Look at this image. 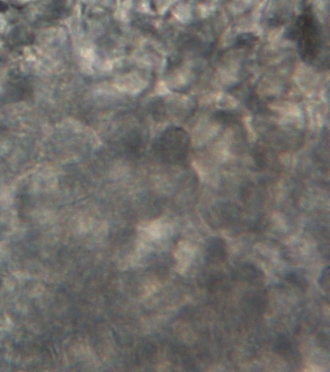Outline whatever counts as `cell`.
I'll return each mask as SVG.
<instances>
[{
	"label": "cell",
	"mask_w": 330,
	"mask_h": 372,
	"mask_svg": "<svg viewBox=\"0 0 330 372\" xmlns=\"http://www.w3.org/2000/svg\"><path fill=\"white\" fill-rule=\"evenodd\" d=\"M287 280L290 283H292V284L300 287L301 289L303 287H306L307 286V281L304 279V277H302L301 275H299L298 273H291V274H289L287 276Z\"/></svg>",
	"instance_id": "52a82bcc"
},
{
	"label": "cell",
	"mask_w": 330,
	"mask_h": 372,
	"mask_svg": "<svg viewBox=\"0 0 330 372\" xmlns=\"http://www.w3.org/2000/svg\"><path fill=\"white\" fill-rule=\"evenodd\" d=\"M227 258V245L224 239L212 237L206 248V259L210 264L224 262Z\"/></svg>",
	"instance_id": "7a4b0ae2"
},
{
	"label": "cell",
	"mask_w": 330,
	"mask_h": 372,
	"mask_svg": "<svg viewBox=\"0 0 330 372\" xmlns=\"http://www.w3.org/2000/svg\"><path fill=\"white\" fill-rule=\"evenodd\" d=\"M275 350L283 356L289 355L293 351V343L287 337L280 336L275 344Z\"/></svg>",
	"instance_id": "277c9868"
},
{
	"label": "cell",
	"mask_w": 330,
	"mask_h": 372,
	"mask_svg": "<svg viewBox=\"0 0 330 372\" xmlns=\"http://www.w3.org/2000/svg\"><path fill=\"white\" fill-rule=\"evenodd\" d=\"M188 149V139L183 133H168L155 146L158 158L166 163H178L182 160Z\"/></svg>",
	"instance_id": "6da1fadb"
},
{
	"label": "cell",
	"mask_w": 330,
	"mask_h": 372,
	"mask_svg": "<svg viewBox=\"0 0 330 372\" xmlns=\"http://www.w3.org/2000/svg\"><path fill=\"white\" fill-rule=\"evenodd\" d=\"M236 277L241 281L252 285L262 284L265 279V274L262 270L251 264L241 265L236 270Z\"/></svg>",
	"instance_id": "3957f363"
},
{
	"label": "cell",
	"mask_w": 330,
	"mask_h": 372,
	"mask_svg": "<svg viewBox=\"0 0 330 372\" xmlns=\"http://www.w3.org/2000/svg\"><path fill=\"white\" fill-rule=\"evenodd\" d=\"M223 282V276L220 274H211L207 280V287L211 292H215L220 288Z\"/></svg>",
	"instance_id": "8992f818"
},
{
	"label": "cell",
	"mask_w": 330,
	"mask_h": 372,
	"mask_svg": "<svg viewBox=\"0 0 330 372\" xmlns=\"http://www.w3.org/2000/svg\"><path fill=\"white\" fill-rule=\"evenodd\" d=\"M318 283H319V287L320 289L322 290V292L329 296L330 292V267L329 266H326L321 275H320V278L318 280Z\"/></svg>",
	"instance_id": "5b68a950"
}]
</instances>
